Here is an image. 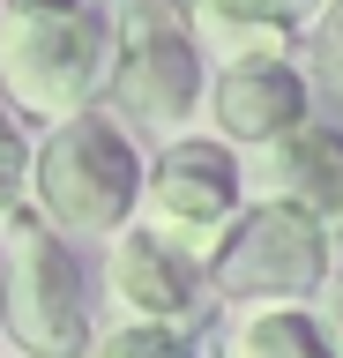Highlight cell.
Instances as JSON below:
<instances>
[{
	"label": "cell",
	"mask_w": 343,
	"mask_h": 358,
	"mask_svg": "<svg viewBox=\"0 0 343 358\" xmlns=\"http://www.w3.org/2000/svg\"><path fill=\"white\" fill-rule=\"evenodd\" d=\"M217 8H231V15H247V22H261V30H284V38H298V30L314 22L321 0H217Z\"/></svg>",
	"instance_id": "obj_14"
},
{
	"label": "cell",
	"mask_w": 343,
	"mask_h": 358,
	"mask_svg": "<svg viewBox=\"0 0 343 358\" xmlns=\"http://www.w3.org/2000/svg\"><path fill=\"white\" fill-rule=\"evenodd\" d=\"M291 67L306 83H336L343 90V0H321L314 22L291 38Z\"/></svg>",
	"instance_id": "obj_11"
},
{
	"label": "cell",
	"mask_w": 343,
	"mask_h": 358,
	"mask_svg": "<svg viewBox=\"0 0 343 358\" xmlns=\"http://www.w3.org/2000/svg\"><path fill=\"white\" fill-rule=\"evenodd\" d=\"M328 268H336V239L328 231H314L298 209L247 201L231 217V231L209 246L202 284H209V306L261 313V306H314Z\"/></svg>",
	"instance_id": "obj_4"
},
{
	"label": "cell",
	"mask_w": 343,
	"mask_h": 358,
	"mask_svg": "<svg viewBox=\"0 0 343 358\" xmlns=\"http://www.w3.org/2000/svg\"><path fill=\"white\" fill-rule=\"evenodd\" d=\"M105 45V120L127 127L135 142H180L202 120V90H209V60L194 30H187L180 0H127Z\"/></svg>",
	"instance_id": "obj_1"
},
{
	"label": "cell",
	"mask_w": 343,
	"mask_h": 358,
	"mask_svg": "<svg viewBox=\"0 0 343 358\" xmlns=\"http://www.w3.org/2000/svg\"><path fill=\"white\" fill-rule=\"evenodd\" d=\"M15 217H30V134L0 120V231Z\"/></svg>",
	"instance_id": "obj_13"
},
{
	"label": "cell",
	"mask_w": 343,
	"mask_h": 358,
	"mask_svg": "<svg viewBox=\"0 0 343 358\" xmlns=\"http://www.w3.org/2000/svg\"><path fill=\"white\" fill-rule=\"evenodd\" d=\"M306 313H314V329H321V343H328V351L343 358V262L328 268V284H321V299H314V306H306Z\"/></svg>",
	"instance_id": "obj_15"
},
{
	"label": "cell",
	"mask_w": 343,
	"mask_h": 358,
	"mask_svg": "<svg viewBox=\"0 0 343 358\" xmlns=\"http://www.w3.org/2000/svg\"><path fill=\"white\" fill-rule=\"evenodd\" d=\"M247 209V179H239V157L209 134H180L164 150L142 157V201L135 224L172 239L180 254L209 262V246L231 231V217Z\"/></svg>",
	"instance_id": "obj_6"
},
{
	"label": "cell",
	"mask_w": 343,
	"mask_h": 358,
	"mask_svg": "<svg viewBox=\"0 0 343 358\" xmlns=\"http://www.w3.org/2000/svg\"><path fill=\"white\" fill-rule=\"evenodd\" d=\"M105 299L119 306V321H149V329H180V336H194L209 313L202 262L142 224L105 239Z\"/></svg>",
	"instance_id": "obj_7"
},
{
	"label": "cell",
	"mask_w": 343,
	"mask_h": 358,
	"mask_svg": "<svg viewBox=\"0 0 343 358\" xmlns=\"http://www.w3.org/2000/svg\"><path fill=\"white\" fill-rule=\"evenodd\" d=\"M142 201V142L105 112H75L30 142V217L52 239H112Z\"/></svg>",
	"instance_id": "obj_2"
},
{
	"label": "cell",
	"mask_w": 343,
	"mask_h": 358,
	"mask_svg": "<svg viewBox=\"0 0 343 358\" xmlns=\"http://www.w3.org/2000/svg\"><path fill=\"white\" fill-rule=\"evenodd\" d=\"M202 120H209V142H224L231 157H247V150H261V142H276V134H291L298 120H314V83H306L291 60L209 67Z\"/></svg>",
	"instance_id": "obj_9"
},
{
	"label": "cell",
	"mask_w": 343,
	"mask_h": 358,
	"mask_svg": "<svg viewBox=\"0 0 343 358\" xmlns=\"http://www.w3.org/2000/svg\"><path fill=\"white\" fill-rule=\"evenodd\" d=\"M82 358H194V336L149 329V321H112V329H90Z\"/></svg>",
	"instance_id": "obj_12"
},
{
	"label": "cell",
	"mask_w": 343,
	"mask_h": 358,
	"mask_svg": "<svg viewBox=\"0 0 343 358\" xmlns=\"http://www.w3.org/2000/svg\"><path fill=\"white\" fill-rule=\"evenodd\" d=\"M0 336L23 358H82L90 343V299L82 262L68 239H52L38 217H15L0 231Z\"/></svg>",
	"instance_id": "obj_5"
},
{
	"label": "cell",
	"mask_w": 343,
	"mask_h": 358,
	"mask_svg": "<svg viewBox=\"0 0 343 358\" xmlns=\"http://www.w3.org/2000/svg\"><path fill=\"white\" fill-rule=\"evenodd\" d=\"M239 179H247V201L298 209L314 231L343 239V134L328 120H298L291 134L247 150L239 157Z\"/></svg>",
	"instance_id": "obj_8"
},
{
	"label": "cell",
	"mask_w": 343,
	"mask_h": 358,
	"mask_svg": "<svg viewBox=\"0 0 343 358\" xmlns=\"http://www.w3.org/2000/svg\"><path fill=\"white\" fill-rule=\"evenodd\" d=\"M0 120H8V105H0Z\"/></svg>",
	"instance_id": "obj_16"
},
{
	"label": "cell",
	"mask_w": 343,
	"mask_h": 358,
	"mask_svg": "<svg viewBox=\"0 0 343 358\" xmlns=\"http://www.w3.org/2000/svg\"><path fill=\"white\" fill-rule=\"evenodd\" d=\"M217 358H336L321 343L306 306H261V313H231Z\"/></svg>",
	"instance_id": "obj_10"
},
{
	"label": "cell",
	"mask_w": 343,
	"mask_h": 358,
	"mask_svg": "<svg viewBox=\"0 0 343 358\" xmlns=\"http://www.w3.org/2000/svg\"><path fill=\"white\" fill-rule=\"evenodd\" d=\"M105 45L112 30L97 0H0V105L45 127L97 112Z\"/></svg>",
	"instance_id": "obj_3"
}]
</instances>
